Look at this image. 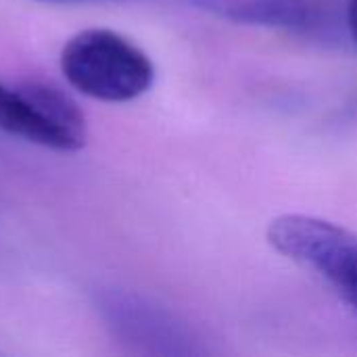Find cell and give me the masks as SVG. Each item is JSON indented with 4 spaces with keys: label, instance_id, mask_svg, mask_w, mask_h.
Here are the masks:
<instances>
[{
    "label": "cell",
    "instance_id": "obj_4",
    "mask_svg": "<svg viewBox=\"0 0 357 357\" xmlns=\"http://www.w3.org/2000/svg\"><path fill=\"white\" fill-rule=\"evenodd\" d=\"M94 307L111 337L132 351L146 356H199L195 333L172 312L126 289H100Z\"/></svg>",
    "mask_w": 357,
    "mask_h": 357
},
{
    "label": "cell",
    "instance_id": "obj_1",
    "mask_svg": "<svg viewBox=\"0 0 357 357\" xmlns=\"http://www.w3.org/2000/svg\"><path fill=\"white\" fill-rule=\"evenodd\" d=\"M61 71L79 94L102 102H128L151 90L153 61L113 29H84L61 52Z\"/></svg>",
    "mask_w": 357,
    "mask_h": 357
},
{
    "label": "cell",
    "instance_id": "obj_3",
    "mask_svg": "<svg viewBox=\"0 0 357 357\" xmlns=\"http://www.w3.org/2000/svg\"><path fill=\"white\" fill-rule=\"evenodd\" d=\"M0 132L50 151L73 153L86 144V117L56 86L0 82Z\"/></svg>",
    "mask_w": 357,
    "mask_h": 357
},
{
    "label": "cell",
    "instance_id": "obj_5",
    "mask_svg": "<svg viewBox=\"0 0 357 357\" xmlns=\"http://www.w3.org/2000/svg\"><path fill=\"white\" fill-rule=\"evenodd\" d=\"M218 19L287 31H314L322 27V13L310 0H192Z\"/></svg>",
    "mask_w": 357,
    "mask_h": 357
},
{
    "label": "cell",
    "instance_id": "obj_7",
    "mask_svg": "<svg viewBox=\"0 0 357 357\" xmlns=\"http://www.w3.org/2000/svg\"><path fill=\"white\" fill-rule=\"evenodd\" d=\"M40 4H92V2H119V0H33Z\"/></svg>",
    "mask_w": 357,
    "mask_h": 357
},
{
    "label": "cell",
    "instance_id": "obj_6",
    "mask_svg": "<svg viewBox=\"0 0 357 357\" xmlns=\"http://www.w3.org/2000/svg\"><path fill=\"white\" fill-rule=\"evenodd\" d=\"M347 27L357 44V0H349L347 4Z\"/></svg>",
    "mask_w": 357,
    "mask_h": 357
},
{
    "label": "cell",
    "instance_id": "obj_2",
    "mask_svg": "<svg viewBox=\"0 0 357 357\" xmlns=\"http://www.w3.org/2000/svg\"><path fill=\"white\" fill-rule=\"evenodd\" d=\"M270 245L326 284L357 318V232L301 213L276 218Z\"/></svg>",
    "mask_w": 357,
    "mask_h": 357
}]
</instances>
